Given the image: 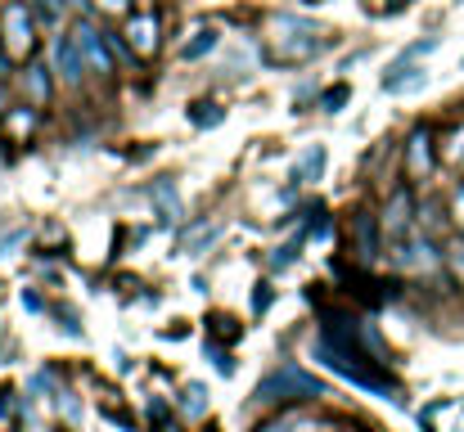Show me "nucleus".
Here are the masks:
<instances>
[{
    "label": "nucleus",
    "mask_w": 464,
    "mask_h": 432,
    "mask_svg": "<svg viewBox=\"0 0 464 432\" xmlns=\"http://www.w3.org/2000/svg\"><path fill=\"white\" fill-rule=\"evenodd\" d=\"M329 45V27L311 23V18H294V14H280L271 23V36H266V63L271 68H294V63H307L320 50Z\"/></svg>",
    "instance_id": "1"
},
{
    "label": "nucleus",
    "mask_w": 464,
    "mask_h": 432,
    "mask_svg": "<svg viewBox=\"0 0 464 432\" xmlns=\"http://www.w3.org/2000/svg\"><path fill=\"white\" fill-rule=\"evenodd\" d=\"M262 406H289V401H315V397H324V383L307 374V370H298V365H280V370H271L262 383H257V392H253Z\"/></svg>",
    "instance_id": "2"
},
{
    "label": "nucleus",
    "mask_w": 464,
    "mask_h": 432,
    "mask_svg": "<svg viewBox=\"0 0 464 432\" xmlns=\"http://www.w3.org/2000/svg\"><path fill=\"white\" fill-rule=\"evenodd\" d=\"M0 32H5V54L9 63H27L32 50H36V18L23 0H9L5 14H0Z\"/></svg>",
    "instance_id": "3"
},
{
    "label": "nucleus",
    "mask_w": 464,
    "mask_h": 432,
    "mask_svg": "<svg viewBox=\"0 0 464 432\" xmlns=\"http://www.w3.org/2000/svg\"><path fill=\"white\" fill-rule=\"evenodd\" d=\"M77 32V41H82V50H86V63H91V72H100V77H109L113 72V45H109V36L104 32H95L91 23H77L72 27Z\"/></svg>",
    "instance_id": "4"
},
{
    "label": "nucleus",
    "mask_w": 464,
    "mask_h": 432,
    "mask_svg": "<svg viewBox=\"0 0 464 432\" xmlns=\"http://www.w3.org/2000/svg\"><path fill=\"white\" fill-rule=\"evenodd\" d=\"M54 63H59L63 82H82V72H91V63H86V50H82L77 32H68V36H59V41H54Z\"/></svg>",
    "instance_id": "5"
},
{
    "label": "nucleus",
    "mask_w": 464,
    "mask_h": 432,
    "mask_svg": "<svg viewBox=\"0 0 464 432\" xmlns=\"http://www.w3.org/2000/svg\"><path fill=\"white\" fill-rule=\"evenodd\" d=\"M122 36H127V45H131L136 59H150V54L158 50V41H162V36H158L154 14H136V18H127V32H122Z\"/></svg>",
    "instance_id": "6"
},
{
    "label": "nucleus",
    "mask_w": 464,
    "mask_h": 432,
    "mask_svg": "<svg viewBox=\"0 0 464 432\" xmlns=\"http://www.w3.org/2000/svg\"><path fill=\"white\" fill-rule=\"evenodd\" d=\"M352 235H356V257H361V262H374V248H379V226L370 221V212H361V216H356Z\"/></svg>",
    "instance_id": "7"
},
{
    "label": "nucleus",
    "mask_w": 464,
    "mask_h": 432,
    "mask_svg": "<svg viewBox=\"0 0 464 432\" xmlns=\"http://www.w3.org/2000/svg\"><path fill=\"white\" fill-rule=\"evenodd\" d=\"M320 167H324V149L320 144H311L307 153L294 162V180L298 185H307V180H320Z\"/></svg>",
    "instance_id": "8"
},
{
    "label": "nucleus",
    "mask_w": 464,
    "mask_h": 432,
    "mask_svg": "<svg viewBox=\"0 0 464 432\" xmlns=\"http://www.w3.org/2000/svg\"><path fill=\"white\" fill-rule=\"evenodd\" d=\"M429 167H433L429 131H415V136H411V176H429Z\"/></svg>",
    "instance_id": "9"
},
{
    "label": "nucleus",
    "mask_w": 464,
    "mask_h": 432,
    "mask_svg": "<svg viewBox=\"0 0 464 432\" xmlns=\"http://www.w3.org/2000/svg\"><path fill=\"white\" fill-rule=\"evenodd\" d=\"M27 95H32V104L50 100V72L45 68H27Z\"/></svg>",
    "instance_id": "10"
},
{
    "label": "nucleus",
    "mask_w": 464,
    "mask_h": 432,
    "mask_svg": "<svg viewBox=\"0 0 464 432\" xmlns=\"http://www.w3.org/2000/svg\"><path fill=\"white\" fill-rule=\"evenodd\" d=\"M180 410H185L189 419H198V415L208 410V392H203L198 383H189V388H185V397H180Z\"/></svg>",
    "instance_id": "11"
},
{
    "label": "nucleus",
    "mask_w": 464,
    "mask_h": 432,
    "mask_svg": "<svg viewBox=\"0 0 464 432\" xmlns=\"http://www.w3.org/2000/svg\"><path fill=\"white\" fill-rule=\"evenodd\" d=\"M212 45H217V32H198L194 41H185V50H180V54H185V59H203Z\"/></svg>",
    "instance_id": "12"
},
{
    "label": "nucleus",
    "mask_w": 464,
    "mask_h": 432,
    "mask_svg": "<svg viewBox=\"0 0 464 432\" xmlns=\"http://www.w3.org/2000/svg\"><path fill=\"white\" fill-rule=\"evenodd\" d=\"M406 212H411V198H406V194H397V198H392V207H388V230L411 226V216H406Z\"/></svg>",
    "instance_id": "13"
},
{
    "label": "nucleus",
    "mask_w": 464,
    "mask_h": 432,
    "mask_svg": "<svg viewBox=\"0 0 464 432\" xmlns=\"http://www.w3.org/2000/svg\"><path fill=\"white\" fill-rule=\"evenodd\" d=\"M189 118H194V127H217L226 113H221L217 104H194V109H189Z\"/></svg>",
    "instance_id": "14"
},
{
    "label": "nucleus",
    "mask_w": 464,
    "mask_h": 432,
    "mask_svg": "<svg viewBox=\"0 0 464 432\" xmlns=\"http://www.w3.org/2000/svg\"><path fill=\"white\" fill-rule=\"evenodd\" d=\"M212 239H217V226H203V230H194V235L185 239V248H189V253L198 257V253H203V248H208Z\"/></svg>",
    "instance_id": "15"
},
{
    "label": "nucleus",
    "mask_w": 464,
    "mask_h": 432,
    "mask_svg": "<svg viewBox=\"0 0 464 432\" xmlns=\"http://www.w3.org/2000/svg\"><path fill=\"white\" fill-rule=\"evenodd\" d=\"M208 360H212V370H217V374H226V379H230V374H235V360H230V356H226V351H221V347H217V342H212V347H208Z\"/></svg>",
    "instance_id": "16"
},
{
    "label": "nucleus",
    "mask_w": 464,
    "mask_h": 432,
    "mask_svg": "<svg viewBox=\"0 0 464 432\" xmlns=\"http://www.w3.org/2000/svg\"><path fill=\"white\" fill-rule=\"evenodd\" d=\"M63 5H68V0H36V14H41V18L54 27V23L63 18Z\"/></svg>",
    "instance_id": "17"
},
{
    "label": "nucleus",
    "mask_w": 464,
    "mask_h": 432,
    "mask_svg": "<svg viewBox=\"0 0 464 432\" xmlns=\"http://www.w3.org/2000/svg\"><path fill=\"white\" fill-rule=\"evenodd\" d=\"M271 302H276V288H271V284H257V293H253V311L262 315V311H266Z\"/></svg>",
    "instance_id": "18"
},
{
    "label": "nucleus",
    "mask_w": 464,
    "mask_h": 432,
    "mask_svg": "<svg viewBox=\"0 0 464 432\" xmlns=\"http://www.w3.org/2000/svg\"><path fill=\"white\" fill-rule=\"evenodd\" d=\"M338 104H347V86H338V91L324 95V109H329V113H338Z\"/></svg>",
    "instance_id": "19"
},
{
    "label": "nucleus",
    "mask_w": 464,
    "mask_h": 432,
    "mask_svg": "<svg viewBox=\"0 0 464 432\" xmlns=\"http://www.w3.org/2000/svg\"><path fill=\"white\" fill-rule=\"evenodd\" d=\"M0 415L9 419V415H18V401H14V392L9 388H0Z\"/></svg>",
    "instance_id": "20"
},
{
    "label": "nucleus",
    "mask_w": 464,
    "mask_h": 432,
    "mask_svg": "<svg viewBox=\"0 0 464 432\" xmlns=\"http://www.w3.org/2000/svg\"><path fill=\"white\" fill-rule=\"evenodd\" d=\"M379 9V14H392V9H401V5H411V0H365V9Z\"/></svg>",
    "instance_id": "21"
},
{
    "label": "nucleus",
    "mask_w": 464,
    "mask_h": 432,
    "mask_svg": "<svg viewBox=\"0 0 464 432\" xmlns=\"http://www.w3.org/2000/svg\"><path fill=\"white\" fill-rule=\"evenodd\" d=\"M100 9H109V14H127L131 9V0H95Z\"/></svg>",
    "instance_id": "22"
},
{
    "label": "nucleus",
    "mask_w": 464,
    "mask_h": 432,
    "mask_svg": "<svg viewBox=\"0 0 464 432\" xmlns=\"http://www.w3.org/2000/svg\"><path fill=\"white\" fill-rule=\"evenodd\" d=\"M451 266H456V275L464 280V244H456V248H451Z\"/></svg>",
    "instance_id": "23"
}]
</instances>
